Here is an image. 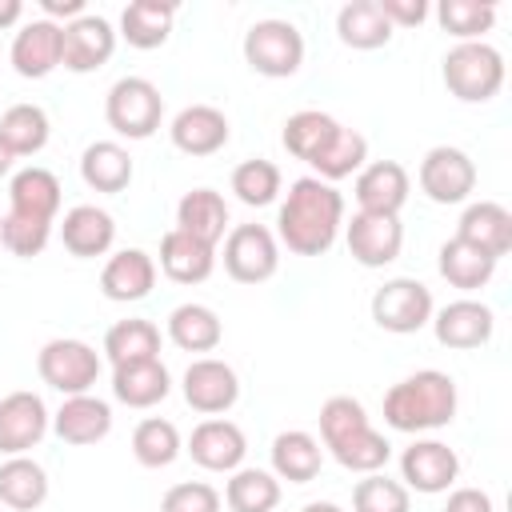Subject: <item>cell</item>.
<instances>
[{"instance_id": "6da1fadb", "label": "cell", "mask_w": 512, "mask_h": 512, "mask_svg": "<svg viewBox=\"0 0 512 512\" xmlns=\"http://www.w3.org/2000/svg\"><path fill=\"white\" fill-rule=\"evenodd\" d=\"M344 228V196L316 176H300L288 184V196L276 216L280 244L296 256H324Z\"/></svg>"}, {"instance_id": "7a4b0ae2", "label": "cell", "mask_w": 512, "mask_h": 512, "mask_svg": "<svg viewBox=\"0 0 512 512\" xmlns=\"http://www.w3.org/2000/svg\"><path fill=\"white\" fill-rule=\"evenodd\" d=\"M320 440L332 452V460L348 472H380L392 456V444L384 432L368 424V412L352 396H328L320 404Z\"/></svg>"}, {"instance_id": "3957f363", "label": "cell", "mask_w": 512, "mask_h": 512, "mask_svg": "<svg viewBox=\"0 0 512 512\" xmlns=\"http://www.w3.org/2000/svg\"><path fill=\"white\" fill-rule=\"evenodd\" d=\"M456 404H460L456 380L440 368H424L384 392V424L396 432H412V436L436 432L452 424Z\"/></svg>"}, {"instance_id": "277c9868", "label": "cell", "mask_w": 512, "mask_h": 512, "mask_svg": "<svg viewBox=\"0 0 512 512\" xmlns=\"http://www.w3.org/2000/svg\"><path fill=\"white\" fill-rule=\"evenodd\" d=\"M440 76L460 104H488L504 88V56L484 40H468L448 48Z\"/></svg>"}, {"instance_id": "5b68a950", "label": "cell", "mask_w": 512, "mask_h": 512, "mask_svg": "<svg viewBox=\"0 0 512 512\" xmlns=\"http://www.w3.org/2000/svg\"><path fill=\"white\" fill-rule=\"evenodd\" d=\"M104 120L116 136L148 140L164 120V96L144 76H120L104 96Z\"/></svg>"}, {"instance_id": "8992f818", "label": "cell", "mask_w": 512, "mask_h": 512, "mask_svg": "<svg viewBox=\"0 0 512 512\" xmlns=\"http://www.w3.org/2000/svg\"><path fill=\"white\" fill-rule=\"evenodd\" d=\"M244 60L252 72H260L268 80L296 76L304 64V36L292 20H276V16L256 20L244 32Z\"/></svg>"}, {"instance_id": "52a82bcc", "label": "cell", "mask_w": 512, "mask_h": 512, "mask_svg": "<svg viewBox=\"0 0 512 512\" xmlns=\"http://www.w3.org/2000/svg\"><path fill=\"white\" fill-rule=\"evenodd\" d=\"M36 372L60 396H84L100 380V352L84 340L56 336L36 352Z\"/></svg>"}, {"instance_id": "ba28073f", "label": "cell", "mask_w": 512, "mask_h": 512, "mask_svg": "<svg viewBox=\"0 0 512 512\" xmlns=\"http://www.w3.org/2000/svg\"><path fill=\"white\" fill-rule=\"evenodd\" d=\"M432 292L412 276H392L372 296V320L376 328L392 336H412L432 320Z\"/></svg>"}, {"instance_id": "9c48e42d", "label": "cell", "mask_w": 512, "mask_h": 512, "mask_svg": "<svg viewBox=\"0 0 512 512\" xmlns=\"http://www.w3.org/2000/svg\"><path fill=\"white\" fill-rule=\"evenodd\" d=\"M280 268V244L264 224H236L224 236V272L236 284H264Z\"/></svg>"}, {"instance_id": "30bf717a", "label": "cell", "mask_w": 512, "mask_h": 512, "mask_svg": "<svg viewBox=\"0 0 512 512\" xmlns=\"http://www.w3.org/2000/svg\"><path fill=\"white\" fill-rule=\"evenodd\" d=\"M476 188V164L464 148L436 144L420 160V192L432 204H464Z\"/></svg>"}, {"instance_id": "8fae6325", "label": "cell", "mask_w": 512, "mask_h": 512, "mask_svg": "<svg viewBox=\"0 0 512 512\" xmlns=\"http://www.w3.org/2000/svg\"><path fill=\"white\" fill-rule=\"evenodd\" d=\"M180 392H184V400H188L192 412L220 416V412H228L240 400V376H236L232 364H224L216 356H200V360H192L184 368Z\"/></svg>"}, {"instance_id": "7c38bea8", "label": "cell", "mask_w": 512, "mask_h": 512, "mask_svg": "<svg viewBox=\"0 0 512 512\" xmlns=\"http://www.w3.org/2000/svg\"><path fill=\"white\" fill-rule=\"evenodd\" d=\"M112 52H116V32L104 16L84 12L72 24H60V64L68 72H76V76L96 72L112 60Z\"/></svg>"}, {"instance_id": "4fadbf2b", "label": "cell", "mask_w": 512, "mask_h": 512, "mask_svg": "<svg viewBox=\"0 0 512 512\" xmlns=\"http://www.w3.org/2000/svg\"><path fill=\"white\" fill-rule=\"evenodd\" d=\"M460 476V456L444 440H412L400 452V480L404 488H416L424 496L448 492Z\"/></svg>"}, {"instance_id": "5bb4252c", "label": "cell", "mask_w": 512, "mask_h": 512, "mask_svg": "<svg viewBox=\"0 0 512 512\" xmlns=\"http://www.w3.org/2000/svg\"><path fill=\"white\" fill-rule=\"evenodd\" d=\"M52 428V416L36 392H8L0 400V456H24Z\"/></svg>"}, {"instance_id": "9a60e30c", "label": "cell", "mask_w": 512, "mask_h": 512, "mask_svg": "<svg viewBox=\"0 0 512 512\" xmlns=\"http://www.w3.org/2000/svg\"><path fill=\"white\" fill-rule=\"evenodd\" d=\"M348 252L364 268H384L400 256L404 248V224L400 216H376V212H356L344 228Z\"/></svg>"}, {"instance_id": "2e32d148", "label": "cell", "mask_w": 512, "mask_h": 512, "mask_svg": "<svg viewBox=\"0 0 512 512\" xmlns=\"http://www.w3.org/2000/svg\"><path fill=\"white\" fill-rule=\"evenodd\" d=\"M188 456L208 468V472H236L248 456V440L240 432V424L224 420V416H208L192 428L188 436Z\"/></svg>"}, {"instance_id": "e0dca14e", "label": "cell", "mask_w": 512, "mask_h": 512, "mask_svg": "<svg viewBox=\"0 0 512 512\" xmlns=\"http://www.w3.org/2000/svg\"><path fill=\"white\" fill-rule=\"evenodd\" d=\"M408 192H412V180L404 172V164L396 160H372L356 172V204L360 212H376V216H400V208L408 204Z\"/></svg>"}, {"instance_id": "ac0fdd59", "label": "cell", "mask_w": 512, "mask_h": 512, "mask_svg": "<svg viewBox=\"0 0 512 512\" xmlns=\"http://www.w3.org/2000/svg\"><path fill=\"white\" fill-rule=\"evenodd\" d=\"M432 332L444 348H456V352H472L480 344L492 340V328H496V316L488 304L480 300H452L444 304L440 312H432Z\"/></svg>"}, {"instance_id": "d6986e66", "label": "cell", "mask_w": 512, "mask_h": 512, "mask_svg": "<svg viewBox=\"0 0 512 512\" xmlns=\"http://www.w3.org/2000/svg\"><path fill=\"white\" fill-rule=\"evenodd\" d=\"M168 136L172 144L184 152V156H212L228 144L232 128H228V116L212 104H188L172 116L168 124Z\"/></svg>"}, {"instance_id": "ffe728a7", "label": "cell", "mask_w": 512, "mask_h": 512, "mask_svg": "<svg viewBox=\"0 0 512 512\" xmlns=\"http://www.w3.org/2000/svg\"><path fill=\"white\" fill-rule=\"evenodd\" d=\"M152 284H156V260L144 248H120L100 268V292L116 304L144 300L152 292Z\"/></svg>"}, {"instance_id": "44dd1931", "label": "cell", "mask_w": 512, "mask_h": 512, "mask_svg": "<svg viewBox=\"0 0 512 512\" xmlns=\"http://www.w3.org/2000/svg\"><path fill=\"white\" fill-rule=\"evenodd\" d=\"M12 68L24 80H44L48 72L60 68V24L52 20H28L16 36H12Z\"/></svg>"}, {"instance_id": "7402d4cb", "label": "cell", "mask_w": 512, "mask_h": 512, "mask_svg": "<svg viewBox=\"0 0 512 512\" xmlns=\"http://www.w3.org/2000/svg\"><path fill=\"white\" fill-rule=\"evenodd\" d=\"M52 432L64 440V444H100L108 432H112V408L108 400L84 392V396H64L60 412L52 416Z\"/></svg>"}, {"instance_id": "603a6c76", "label": "cell", "mask_w": 512, "mask_h": 512, "mask_svg": "<svg viewBox=\"0 0 512 512\" xmlns=\"http://www.w3.org/2000/svg\"><path fill=\"white\" fill-rule=\"evenodd\" d=\"M60 240L72 256L80 260H96V256H108L112 240H116V220L96 208V204H76L64 212L60 220Z\"/></svg>"}, {"instance_id": "cb8c5ba5", "label": "cell", "mask_w": 512, "mask_h": 512, "mask_svg": "<svg viewBox=\"0 0 512 512\" xmlns=\"http://www.w3.org/2000/svg\"><path fill=\"white\" fill-rule=\"evenodd\" d=\"M216 268V248L180 232V228H168L160 236V272L176 284H204Z\"/></svg>"}, {"instance_id": "d4e9b609", "label": "cell", "mask_w": 512, "mask_h": 512, "mask_svg": "<svg viewBox=\"0 0 512 512\" xmlns=\"http://www.w3.org/2000/svg\"><path fill=\"white\" fill-rule=\"evenodd\" d=\"M456 236L480 252H488L492 260H500L508 248H512V212L496 200H476L464 208L460 224H456Z\"/></svg>"}, {"instance_id": "484cf974", "label": "cell", "mask_w": 512, "mask_h": 512, "mask_svg": "<svg viewBox=\"0 0 512 512\" xmlns=\"http://www.w3.org/2000/svg\"><path fill=\"white\" fill-rule=\"evenodd\" d=\"M8 212L52 224L56 212H60V180H56V172H48L40 164L20 168L8 180Z\"/></svg>"}, {"instance_id": "4316f807", "label": "cell", "mask_w": 512, "mask_h": 512, "mask_svg": "<svg viewBox=\"0 0 512 512\" xmlns=\"http://www.w3.org/2000/svg\"><path fill=\"white\" fill-rule=\"evenodd\" d=\"M324 464V448L312 432L304 428H288L272 440V476L288 480V484H308L320 476Z\"/></svg>"}, {"instance_id": "83f0119b", "label": "cell", "mask_w": 512, "mask_h": 512, "mask_svg": "<svg viewBox=\"0 0 512 512\" xmlns=\"http://www.w3.org/2000/svg\"><path fill=\"white\" fill-rule=\"evenodd\" d=\"M176 228L216 248L228 236V204H224V196L212 192V188L184 192L180 204H176Z\"/></svg>"}, {"instance_id": "f1b7e54d", "label": "cell", "mask_w": 512, "mask_h": 512, "mask_svg": "<svg viewBox=\"0 0 512 512\" xmlns=\"http://www.w3.org/2000/svg\"><path fill=\"white\" fill-rule=\"evenodd\" d=\"M172 392V376L160 360H136L112 368V396L128 408H152Z\"/></svg>"}, {"instance_id": "f546056e", "label": "cell", "mask_w": 512, "mask_h": 512, "mask_svg": "<svg viewBox=\"0 0 512 512\" xmlns=\"http://www.w3.org/2000/svg\"><path fill=\"white\" fill-rule=\"evenodd\" d=\"M132 156H128V148L124 144H116V140H96V144H88L84 148V156H80V180L92 188V192H124L128 184H132Z\"/></svg>"}, {"instance_id": "4dcf8cb0", "label": "cell", "mask_w": 512, "mask_h": 512, "mask_svg": "<svg viewBox=\"0 0 512 512\" xmlns=\"http://www.w3.org/2000/svg\"><path fill=\"white\" fill-rule=\"evenodd\" d=\"M392 24L384 20L380 4L376 0H348L340 12H336V36L340 44L356 48V52H376L392 40Z\"/></svg>"}, {"instance_id": "1f68e13d", "label": "cell", "mask_w": 512, "mask_h": 512, "mask_svg": "<svg viewBox=\"0 0 512 512\" xmlns=\"http://www.w3.org/2000/svg\"><path fill=\"white\" fill-rule=\"evenodd\" d=\"M48 500V472L32 456H8L0 464V504L12 512H36Z\"/></svg>"}, {"instance_id": "d6a6232c", "label": "cell", "mask_w": 512, "mask_h": 512, "mask_svg": "<svg viewBox=\"0 0 512 512\" xmlns=\"http://www.w3.org/2000/svg\"><path fill=\"white\" fill-rule=\"evenodd\" d=\"M172 20H176V4H168V0H132L120 12V36L132 48L152 52L172 36Z\"/></svg>"}, {"instance_id": "836d02e7", "label": "cell", "mask_w": 512, "mask_h": 512, "mask_svg": "<svg viewBox=\"0 0 512 512\" xmlns=\"http://www.w3.org/2000/svg\"><path fill=\"white\" fill-rule=\"evenodd\" d=\"M340 132V120L320 112V108H300L284 120V132H280V144L288 148V156L304 160V164H316V156L332 144V136Z\"/></svg>"}, {"instance_id": "e575fe53", "label": "cell", "mask_w": 512, "mask_h": 512, "mask_svg": "<svg viewBox=\"0 0 512 512\" xmlns=\"http://www.w3.org/2000/svg\"><path fill=\"white\" fill-rule=\"evenodd\" d=\"M168 340L184 352H212L224 340V324L208 304L188 300V304H176L168 312Z\"/></svg>"}, {"instance_id": "d590c367", "label": "cell", "mask_w": 512, "mask_h": 512, "mask_svg": "<svg viewBox=\"0 0 512 512\" xmlns=\"http://www.w3.org/2000/svg\"><path fill=\"white\" fill-rule=\"evenodd\" d=\"M436 264H440V276H444L452 288H464V292L484 288V284L492 280V272H496V260H492L488 252L464 244L460 236H452V240L440 244V260H436Z\"/></svg>"}, {"instance_id": "8d00e7d4", "label": "cell", "mask_w": 512, "mask_h": 512, "mask_svg": "<svg viewBox=\"0 0 512 512\" xmlns=\"http://www.w3.org/2000/svg\"><path fill=\"white\" fill-rule=\"evenodd\" d=\"M104 356L116 364H136V360H160V328L152 320H116L104 332Z\"/></svg>"}, {"instance_id": "74e56055", "label": "cell", "mask_w": 512, "mask_h": 512, "mask_svg": "<svg viewBox=\"0 0 512 512\" xmlns=\"http://www.w3.org/2000/svg\"><path fill=\"white\" fill-rule=\"evenodd\" d=\"M48 132H52V124L40 104H12L0 116V144L12 156H36L48 144Z\"/></svg>"}, {"instance_id": "f35d334b", "label": "cell", "mask_w": 512, "mask_h": 512, "mask_svg": "<svg viewBox=\"0 0 512 512\" xmlns=\"http://www.w3.org/2000/svg\"><path fill=\"white\" fill-rule=\"evenodd\" d=\"M224 504L232 512H272L280 504V480L264 468H236L224 484Z\"/></svg>"}, {"instance_id": "ab89813d", "label": "cell", "mask_w": 512, "mask_h": 512, "mask_svg": "<svg viewBox=\"0 0 512 512\" xmlns=\"http://www.w3.org/2000/svg\"><path fill=\"white\" fill-rule=\"evenodd\" d=\"M180 448H184L180 444V432L164 416H148V420H140L132 428V456L144 468H168L180 456Z\"/></svg>"}, {"instance_id": "60d3db41", "label": "cell", "mask_w": 512, "mask_h": 512, "mask_svg": "<svg viewBox=\"0 0 512 512\" xmlns=\"http://www.w3.org/2000/svg\"><path fill=\"white\" fill-rule=\"evenodd\" d=\"M368 164V140L356 132V128H344L340 124V132L332 136V144L316 156V180H344V176H352V172H360Z\"/></svg>"}, {"instance_id": "b9f144b4", "label": "cell", "mask_w": 512, "mask_h": 512, "mask_svg": "<svg viewBox=\"0 0 512 512\" xmlns=\"http://www.w3.org/2000/svg\"><path fill=\"white\" fill-rule=\"evenodd\" d=\"M436 20H440V28L448 36H456L460 44H468V40H480L484 32H492L496 4H488V0H440Z\"/></svg>"}, {"instance_id": "7bdbcfd3", "label": "cell", "mask_w": 512, "mask_h": 512, "mask_svg": "<svg viewBox=\"0 0 512 512\" xmlns=\"http://www.w3.org/2000/svg\"><path fill=\"white\" fill-rule=\"evenodd\" d=\"M232 192H236L240 204L264 208V204H272L280 196V168L272 160H264V156L244 160V164L232 168Z\"/></svg>"}, {"instance_id": "ee69618b", "label": "cell", "mask_w": 512, "mask_h": 512, "mask_svg": "<svg viewBox=\"0 0 512 512\" xmlns=\"http://www.w3.org/2000/svg\"><path fill=\"white\" fill-rule=\"evenodd\" d=\"M412 496L400 480H388L384 472H368L352 488V512H408Z\"/></svg>"}, {"instance_id": "f6af8a7d", "label": "cell", "mask_w": 512, "mask_h": 512, "mask_svg": "<svg viewBox=\"0 0 512 512\" xmlns=\"http://www.w3.org/2000/svg\"><path fill=\"white\" fill-rule=\"evenodd\" d=\"M48 240H52V224L32 220V216L4 212V220H0V244H4V252L20 256V260H32V256H40L48 248Z\"/></svg>"}, {"instance_id": "bcb514c9", "label": "cell", "mask_w": 512, "mask_h": 512, "mask_svg": "<svg viewBox=\"0 0 512 512\" xmlns=\"http://www.w3.org/2000/svg\"><path fill=\"white\" fill-rule=\"evenodd\" d=\"M160 512H220V492L204 480H184L160 496Z\"/></svg>"}, {"instance_id": "7dc6e473", "label": "cell", "mask_w": 512, "mask_h": 512, "mask_svg": "<svg viewBox=\"0 0 512 512\" xmlns=\"http://www.w3.org/2000/svg\"><path fill=\"white\" fill-rule=\"evenodd\" d=\"M376 4H380L384 20L392 28H416V24L428 20V4L424 0H376Z\"/></svg>"}, {"instance_id": "c3c4849f", "label": "cell", "mask_w": 512, "mask_h": 512, "mask_svg": "<svg viewBox=\"0 0 512 512\" xmlns=\"http://www.w3.org/2000/svg\"><path fill=\"white\" fill-rule=\"evenodd\" d=\"M444 512H492V496L484 488H452Z\"/></svg>"}, {"instance_id": "681fc988", "label": "cell", "mask_w": 512, "mask_h": 512, "mask_svg": "<svg viewBox=\"0 0 512 512\" xmlns=\"http://www.w3.org/2000/svg\"><path fill=\"white\" fill-rule=\"evenodd\" d=\"M40 8H44V20H64V24H72L76 16H84V0H40Z\"/></svg>"}, {"instance_id": "f907efd6", "label": "cell", "mask_w": 512, "mask_h": 512, "mask_svg": "<svg viewBox=\"0 0 512 512\" xmlns=\"http://www.w3.org/2000/svg\"><path fill=\"white\" fill-rule=\"evenodd\" d=\"M20 16H24V4L20 0H0V28H12Z\"/></svg>"}, {"instance_id": "816d5d0a", "label": "cell", "mask_w": 512, "mask_h": 512, "mask_svg": "<svg viewBox=\"0 0 512 512\" xmlns=\"http://www.w3.org/2000/svg\"><path fill=\"white\" fill-rule=\"evenodd\" d=\"M304 512H344V508L332 500H312V504H304Z\"/></svg>"}, {"instance_id": "f5cc1de1", "label": "cell", "mask_w": 512, "mask_h": 512, "mask_svg": "<svg viewBox=\"0 0 512 512\" xmlns=\"http://www.w3.org/2000/svg\"><path fill=\"white\" fill-rule=\"evenodd\" d=\"M12 160H16V156H12V152H8L4 144H0V176H8V168H12Z\"/></svg>"}, {"instance_id": "db71d44e", "label": "cell", "mask_w": 512, "mask_h": 512, "mask_svg": "<svg viewBox=\"0 0 512 512\" xmlns=\"http://www.w3.org/2000/svg\"><path fill=\"white\" fill-rule=\"evenodd\" d=\"M0 220H4V216H0ZM0 248H4V244H0Z\"/></svg>"}]
</instances>
